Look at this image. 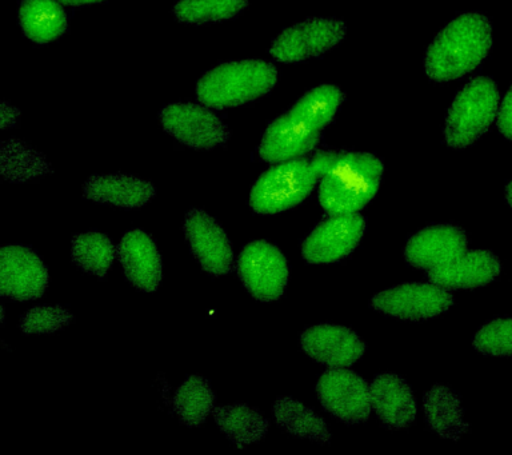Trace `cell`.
I'll list each match as a JSON object with an SVG mask.
<instances>
[{"label":"cell","mask_w":512,"mask_h":455,"mask_svg":"<svg viewBox=\"0 0 512 455\" xmlns=\"http://www.w3.org/2000/svg\"><path fill=\"white\" fill-rule=\"evenodd\" d=\"M492 26L480 14H464L448 23L427 50L426 73L438 82L452 81L475 70L490 53Z\"/></svg>","instance_id":"cell-1"},{"label":"cell","mask_w":512,"mask_h":455,"mask_svg":"<svg viewBox=\"0 0 512 455\" xmlns=\"http://www.w3.org/2000/svg\"><path fill=\"white\" fill-rule=\"evenodd\" d=\"M383 165L370 154H340L320 182L319 202L328 214H354L378 193Z\"/></svg>","instance_id":"cell-2"},{"label":"cell","mask_w":512,"mask_h":455,"mask_svg":"<svg viewBox=\"0 0 512 455\" xmlns=\"http://www.w3.org/2000/svg\"><path fill=\"white\" fill-rule=\"evenodd\" d=\"M278 73L263 61L226 63L203 75L196 95L203 105L212 109H227L255 101L270 93Z\"/></svg>","instance_id":"cell-3"},{"label":"cell","mask_w":512,"mask_h":455,"mask_svg":"<svg viewBox=\"0 0 512 455\" xmlns=\"http://www.w3.org/2000/svg\"><path fill=\"white\" fill-rule=\"evenodd\" d=\"M499 91L494 81L475 78L458 94L448 113L446 142L454 149L470 146L482 137L498 114Z\"/></svg>","instance_id":"cell-4"},{"label":"cell","mask_w":512,"mask_h":455,"mask_svg":"<svg viewBox=\"0 0 512 455\" xmlns=\"http://www.w3.org/2000/svg\"><path fill=\"white\" fill-rule=\"evenodd\" d=\"M318 178L306 159L280 163L266 171L252 187V210L267 215L291 209L311 194Z\"/></svg>","instance_id":"cell-5"},{"label":"cell","mask_w":512,"mask_h":455,"mask_svg":"<svg viewBox=\"0 0 512 455\" xmlns=\"http://www.w3.org/2000/svg\"><path fill=\"white\" fill-rule=\"evenodd\" d=\"M236 271L252 297L263 302L282 297L288 282L286 258L275 246L264 241L244 247Z\"/></svg>","instance_id":"cell-6"},{"label":"cell","mask_w":512,"mask_h":455,"mask_svg":"<svg viewBox=\"0 0 512 455\" xmlns=\"http://www.w3.org/2000/svg\"><path fill=\"white\" fill-rule=\"evenodd\" d=\"M346 26L336 19H308L284 30L272 43L276 61L294 63L319 57L343 41Z\"/></svg>","instance_id":"cell-7"},{"label":"cell","mask_w":512,"mask_h":455,"mask_svg":"<svg viewBox=\"0 0 512 455\" xmlns=\"http://www.w3.org/2000/svg\"><path fill=\"white\" fill-rule=\"evenodd\" d=\"M318 397L324 409L350 425L370 417V386L358 374L343 367L328 370L320 377Z\"/></svg>","instance_id":"cell-8"},{"label":"cell","mask_w":512,"mask_h":455,"mask_svg":"<svg viewBox=\"0 0 512 455\" xmlns=\"http://www.w3.org/2000/svg\"><path fill=\"white\" fill-rule=\"evenodd\" d=\"M366 221L358 214H336L320 223L303 242L302 254L307 262L332 263L350 255L359 245Z\"/></svg>","instance_id":"cell-9"},{"label":"cell","mask_w":512,"mask_h":455,"mask_svg":"<svg viewBox=\"0 0 512 455\" xmlns=\"http://www.w3.org/2000/svg\"><path fill=\"white\" fill-rule=\"evenodd\" d=\"M451 305L452 295L435 283H407L383 291L372 299V307L380 313L411 321L434 318Z\"/></svg>","instance_id":"cell-10"},{"label":"cell","mask_w":512,"mask_h":455,"mask_svg":"<svg viewBox=\"0 0 512 455\" xmlns=\"http://www.w3.org/2000/svg\"><path fill=\"white\" fill-rule=\"evenodd\" d=\"M322 129L294 110L272 122L263 135L259 155L264 161L287 162L302 157L318 145Z\"/></svg>","instance_id":"cell-11"},{"label":"cell","mask_w":512,"mask_h":455,"mask_svg":"<svg viewBox=\"0 0 512 455\" xmlns=\"http://www.w3.org/2000/svg\"><path fill=\"white\" fill-rule=\"evenodd\" d=\"M48 285L46 266L34 251L7 246L0 251V293L15 301L42 297Z\"/></svg>","instance_id":"cell-12"},{"label":"cell","mask_w":512,"mask_h":455,"mask_svg":"<svg viewBox=\"0 0 512 455\" xmlns=\"http://www.w3.org/2000/svg\"><path fill=\"white\" fill-rule=\"evenodd\" d=\"M164 130L192 149H212L227 141L223 123L211 111L196 105H171L160 113Z\"/></svg>","instance_id":"cell-13"},{"label":"cell","mask_w":512,"mask_h":455,"mask_svg":"<svg viewBox=\"0 0 512 455\" xmlns=\"http://www.w3.org/2000/svg\"><path fill=\"white\" fill-rule=\"evenodd\" d=\"M184 233L192 254L207 273H230L234 265V253L226 233L214 218L202 210H191L184 222Z\"/></svg>","instance_id":"cell-14"},{"label":"cell","mask_w":512,"mask_h":455,"mask_svg":"<svg viewBox=\"0 0 512 455\" xmlns=\"http://www.w3.org/2000/svg\"><path fill=\"white\" fill-rule=\"evenodd\" d=\"M300 345L310 357L334 369L351 366L364 353L358 335L342 326L311 327L302 334Z\"/></svg>","instance_id":"cell-15"},{"label":"cell","mask_w":512,"mask_h":455,"mask_svg":"<svg viewBox=\"0 0 512 455\" xmlns=\"http://www.w3.org/2000/svg\"><path fill=\"white\" fill-rule=\"evenodd\" d=\"M467 238L454 226H434L420 231L407 243L406 259L419 269H436L466 251Z\"/></svg>","instance_id":"cell-16"},{"label":"cell","mask_w":512,"mask_h":455,"mask_svg":"<svg viewBox=\"0 0 512 455\" xmlns=\"http://www.w3.org/2000/svg\"><path fill=\"white\" fill-rule=\"evenodd\" d=\"M500 273V263L488 251H464L446 265L428 271L432 283L443 289H475L494 281Z\"/></svg>","instance_id":"cell-17"},{"label":"cell","mask_w":512,"mask_h":455,"mask_svg":"<svg viewBox=\"0 0 512 455\" xmlns=\"http://www.w3.org/2000/svg\"><path fill=\"white\" fill-rule=\"evenodd\" d=\"M118 257L128 281L143 291H155L162 281V257L154 241L140 230L122 238Z\"/></svg>","instance_id":"cell-18"},{"label":"cell","mask_w":512,"mask_h":455,"mask_svg":"<svg viewBox=\"0 0 512 455\" xmlns=\"http://www.w3.org/2000/svg\"><path fill=\"white\" fill-rule=\"evenodd\" d=\"M371 405L387 426L400 429L416 417L414 394L407 383L396 375H378L370 386Z\"/></svg>","instance_id":"cell-19"},{"label":"cell","mask_w":512,"mask_h":455,"mask_svg":"<svg viewBox=\"0 0 512 455\" xmlns=\"http://www.w3.org/2000/svg\"><path fill=\"white\" fill-rule=\"evenodd\" d=\"M154 195L150 183L126 175H98L88 179L84 186V198L123 209L144 206Z\"/></svg>","instance_id":"cell-20"},{"label":"cell","mask_w":512,"mask_h":455,"mask_svg":"<svg viewBox=\"0 0 512 455\" xmlns=\"http://www.w3.org/2000/svg\"><path fill=\"white\" fill-rule=\"evenodd\" d=\"M19 23L27 38L43 45L66 33L67 15L55 0H23Z\"/></svg>","instance_id":"cell-21"},{"label":"cell","mask_w":512,"mask_h":455,"mask_svg":"<svg viewBox=\"0 0 512 455\" xmlns=\"http://www.w3.org/2000/svg\"><path fill=\"white\" fill-rule=\"evenodd\" d=\"M424 411L428 426L440 437L456 441L468 429L458 395L446 386L432 387L424 395Z\"/></svg>","instance_id":"cell-22"},{"label":"cell","mask_w":512,"mask_h":455,"mask_svg":"<svg viewBox=\"0 0 512 455\" xmlns=\"http://www.w3.org/2000/svg\"><path fill=\"white\" fill-rule=\"evenodd\" d=\"M212 413L219 429L235 446L243 447L258 442L267 433L266 419L246 405L215 407Z\"/></svg>","instance_id":"cell-23"},{"label":"cell","mask_w":512,"mask_h":455,"mask_svg":"<svg viewBox=\"0 0 512 455\" xmlns=\"http://www.w3.org/2000/svg\"><path fill=\"white\" fill-rule=\"evenodd\" d=\"M276 422L288 433L318 442H330L326 423L314 411L291 398H282L274 406Z\"/></svg>","instance_id":"cell-24"},{"label":"cell","mask_w":512,"mask_h":455,"mask_svg":"<svg viewBox=\"0 0 512 455\" xmlns=\"http://www.w3.org/2000/svg\"><path fill=\"white\" fill-rule=\"evenodd\" d=\"M215 394L210 383L200 377H190L176 391L174 410L188 426H200L214 410Z\"/></svg>","instance_id":"cell-25"},{"label":"cell","mask_w":512,"mask_h":455,"mask_svg":"<svg viewBox=\"0 0 512 455\" xmlns=\"http://www.w3.org/2000/svg\"><path fill=\"white\" fill-rule=\"evenodd\" d=\"M115 258V246L106 235L86 233L72 239V259L87 273L106 277Z\"/></svg>","instance_id":"cell-26"},{"label":"cell","mask_w":512,"mask_h":455,"mask_svg":"<svg viewBox=\"0 0 512 455\" xmlns=\"http://www.w3.org/2000/svg\"><path fill=\"white\" fill-rule=\"evenodd\" d=\"M50 173L42 155L18 141L2 143V175L11 182H26Z\"/></svg>","instance_id":"cell-27"},{"label":"cell","mask_w":512,"mask_h":455,"mask_svg":"<svg viewBox=\"0 0 512 455\" xmlns=\"http://www.w3.org/2000/svg\"><path fill=\"white\" fill-rule=\"evenodd\" d=\"M247 5L248 0H180L174 7V14L179 21L202 25L234 18Z\"/></svg>","instance_id":"cell-28"},{"label":"cell","mask_w":512,"mask_h":455,"mask_svg":"<svg viewBox=\"0 0 512 455\" xmlns=\"http://www.w3.org/2000/svg\"><path fill=\"white\" fill-rule=\"evenodd\" d=\"M343 101L342 91L335 86H320L304 95L292 107L296 113L310 119L319 129L330 125Z\"/></svg>","instance_id":"cell-29"},{"label":"cell","mask_w":512,"mask_h":455,"mask_svg":"<svg viewBox=\"0 0 512 455\" xmlns=\"http://www.w3.org/2000/svg\"><path fill=\"white\" fill-rule=\"evenodd\" d=\"M475 349L487 355H512V319H495L478 331Z\"/></svg>","instance_id":"cell-30"},{"label":"cell","mask_w":512,"mask_h":455,"mask_svg":"<svg viewBox=\"0 0 512 455\" xmlns=\"http://www.w3.org/2000/svg\"><path fill=\"white\" fill-rule=\"evenodd\" d=\"M71 321L72 315L62 307H34L24 315L22 330L26 334L54 333L70 325Z\"/></svg>","instance_id":"cell-31"},{"label":"cell","mask_w":512,"mask_h":455,"mask_svg":"<svg viewBox=\"0 0 512 455\" xmlns=\"http://www.w3.org/2000/svg\"><path fill=\"white\" fill-rule=\"evenodd\" d=\"M498 129L500 134L512 141V89L503 99L498 113Z\"/></svg>","instance_id":"cell-32"},{"label":"cell","mask_w":512,"mask_h":455,"mask_svg":"<svg viewBox=\"0 0 512 455\" xmlns=\"http://www.w3.org/2000/svg\"><path fill=\"white\" fill-rule=\"evenodd\" d=\"M339 153H330V151H324V153L316 154L314 158L311 159L312 169L315 170V173L318 174L319 178H322L324 174L327 173L328 169L332 165H334L336 159L339 158Z\"/></svg>","instance_id":"cell-33"},{"label":"cell","mask_w":512,"mask_h":455,"mask_svg":"<svg viewBox=\"0 0 512 455\" xmlns=\"http://www.w3.org/2000/svg\"><path fill=\"white\" fill-rule=\"evenodd\" d=\"M18 115V110H15L14 107L8 106L6 102H3L2 113H0V126H2V129H7V127L14 125Z\"/></svg>","instance_id":"cell-34"},{"label":"cell","mask_w":512,"mask_h":455,"mask_svg":"<svg viewBox=\"0 0 512 455\" xmlns=\"http://www.w3.org/2000/svg\"><path fill=\"white\" fill-rule=\"evenodd\" d=\"M59 2L67 6H84L92 5V3L103 2V0H59Z\"/></svg>","instance_id":"cell-35"},{"label":"cell","mask_w":512,"mask_h":455,"mask_svg":"<svg viewBox=\"0 0 512 455\" xmlns=\"http://www.w3.org/2000/svg\"><path fill=\"white\" fill-rule=\"evenodd\" d=\"M507 201L512 207V182L507 186Z\"/></svg>","instance_id":"cell-36"}]
</instances>
